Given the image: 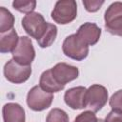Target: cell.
I'll return each mask as SVG.
<instances>
[{
  "mask_svg": "<svg viewBox=\"0 0 122 122\" xmlns=\"http://www.w3.org/2000/svg\"><path fill=\"white\" fill-rule=\"evenodd\" d=\"M104 4V1H83V5L86 9V10H88L89 12H95L97 11L101 6Z\"/></svg>",
  "mask_w": 122,
  "mask_h": 122,
  "instance_id": "cell-22",
  "label": "cell"
},
{
  "mask_svg": "<svg viewBox=\"0 0 122 122\" xmlns=\"http://www.w3.org/2000/svg\"><path fill=\"white\" fill-rule=\"evenodd\" d=\"M19 41V37L15 30H11L8 32L1 33L0 35V51L2 53L12 52L16 48Z\"/></svg>",
  "mask_w": 122,
  "mask_h": 122,
  "instance_id": "cell-13",
  "label": "cell"
},
{
  "mask_svg": "<svg viewBox=\"0 0 122 122\" xmlns=\"http://www.w3.org/2000/svg\"><path fill=\"white\" fill-rule=\"evenodd\" d=\"M31 74V67L21 65L13 59L9 60L4 66V75L6 79L14 84L26 82Z\"/></svg>",
  "mask_w": 122,
  "mask_h": 122,
  "instance_id": "cell-6",
  "label": "cell"
},
{
  "mask_svg": "<svg viewBox=\"0 0 122 122\" xmlns=\"http://www.w3.org/2000/svg\"><path fill=\"white\" fill-rule=\"evenodd\" d=\"M73 122H105L101 118H97L92 111H86L78 114Z\"/></svg>",
  "mask_w": 122,
  "mask_h": 122,
  "instance_id": "cell-20",
  "label": "cell"
},
{
  "mask_svg": "<svg viewBox=\"0 0 122 122\" xmlns=\"http://www.w3.org/2000/svg\"><path fill=\"white\" fill-rule=\"evenodd\" d=\"M87 108H90L93 112H99L108 101L107 89L99 84H93L89 87L87 92Z\"/></svg>",
  "mask_w": 122,
  "mask_h": 122,
  "instance_id": "cell-7",
  "label": "cell"
},
{
  "mask_svg": "<svg viewBox=\"0 0 122 122\" xmlns=\"http://www.w3.org/2000/svg\"><path fill=\"white\" fill-rule=\"evenodd\" d=\"M62 50L66 56L76 61L84 60L89 54V46L84 43L76 33L71 34L65 38Z\"/></svg>",
  "mask_w": 122,
  "mask_h": 122,
  "instance_id": "cell-2",
  "label": "cell"
},
{
  "mask_svg": "<svg viewBox=\"0 0 122 122\" xmlns=\"http://www.w3.org/2000/svg\"><path fill=\"white\" fill-rule=\"evenodd\" d=\"M76 34L88 46H93L100 38L101 30L96 24L87 22L79 27Z\"/></svg>",
  "mask_w": 122,
  "mask_h": 122,
  "instance_id": "cell-10",
  "label": "cell"
},
{
  "mask_svg": "<svg viewBox=\"0 0 122 122\" xmlns=\"http://www.w3.org/2000/svg\"><path fill=\"white\" fill-rule=\"evenodd\" d=\"M12 7L16 10L24 13L33 12L36 7V1L34 0H15L12 2Z\"/></svg>",
  "mask_w": 122,
  "mask_h": 122,
  "instance_id": "cell-16",
  "label": "cell"
},
{
  "mask_svg": "<svg viewBox=\"0 0 122 122\" xmlns=\"http://www.w3.org/2000/svg\"><path fill=\"white\" fill-rule=\"evenodd\" d=\"M51 70L54 79L62 86H65L67 83L76 79L79 74L78 68L63 62L57 63Z\"/></svg>",
  "mask_w": 122,
  "mask_h": 122,
  "instance_id": "cell-9",
  "label": "cell"
},
{
  "mask_svg": "<svg viewBox=\"0 0 122 122\" xmlns=\"http://www.w3.org/2000/svg\"><path fill=\"white\" fill-rule=\"evenodd\" d=\"M56 36H57L56 26L48 22V27H47L45 33L39 40H37V43L41 48H48V47L51 46V44L54 42Z\"/></svg>",
  "mask_w": 122,
  "mask_h": 122,
  "instance_id": "cell-15",
  "label": "cell"
},
{
  "mask_svg": "<svg viewBox=\"0 0 122 122\" xmlns=\"http://www.w3.org/2000/svg\"><path fill=\"white\" fill-rule=\"evenodd\" d=\"M11 53L12 59L15 62L21 65L30 66L31 62L34 60L35 57V51L31 39L28 36L19 37L18 44Z\"/></svg>",
  "mask_w": 122,
  "mask_h": 122,
  "instance_id": "cell-5",
  "label": "cell"
},
{
  "mask_svg": "<svg viewBox=\"0 0 122 122\" xmlns=\"http://www.w3.org/2000/svg\"><path fill=\"white\" fill-rule=\"evenodd\" d=\"M105 29L111 34L122 36V15L105 23Z\"/></svg>",
  "mask_w": 122,
  "mask_h": 122,
  "instance_id": "cell-17",
  "label": "cell"
},
{
  "mask_svg": "<svg viewBox=\"0 0 122 122\" xmlns=\"http://www.w3.org/2000/svg\"><path fill=\"white\" fill-rule=\"evenodd\" d=\"M2 113L4 122H25L26 119L23 107L17 103L5 104Z\"/></svg>",
  "mask_w": 122,
  "mask_h": 122,
  "instance_id": "cell-11",
  "label": "cell"
},
{
  "mask_svg": "<svg viewBox=\"0 0 122 122\" xmlns=\"http://www.w3.org/2000/svg\"><path fill=\"white\" fill-rule=\"evenodd\" d=\"M51 18L60 25L72 22L77 16V4L73 0H60L55 3Z\"/></svg>",
  "mask_w": 122,
  "mask_h": 122,
  "instance_id": "cell-1",
  "label": "cell"
},
{
  "mask_svg": "<svg viewBox=\"0 0 122 122\" xmlns=\"http://www.w3.org/2000/svg\"><path fill=\"white\" fill-rule=\"evenodd\" d=\"M22 27L30 37L39 40L44 35L47 30L48 22L45 21L41 13L33 11L29 14H26L23 17Z\"/></svg>",
  "mask_w": 122,
  "mask_h": 122,
  "instance_id": "cell-3",
  "label": "cell"
},
{
  "mask_svg": "<svg viewBox=\"0 0 122 122\" xmlns=\"http://www.w3.org/2000/svg\"><path fill=\"white\" fill-rule=\"evenodd\" d=\"M122 15V2H114L107 9L104 15L105 23L111 21L112 19Z\"/></svg>",
  "mask_w": 122,
  "mask_h": 122,
  "instance_id": "cell-18",
  "label": "cell"
},
{
  "mask_svg": "<svg viewBox=\"0 0 122 122\" xmlns=\"http://www.w3.org/2000/svg\"><path fill=\"white\" fill-rule=\"evenodd\" d=\"M14 17L12 13L4 7L0 8V32L5 33L12 30Z\"/></svg>",
  "mask_w": 122,
  "mask_h": 122,
  "instance_id": "cell-14",
  "label": "cell"
},
{
  "mask_svg": "<svg viewBox=\"0 0 122 122\" xmlns=\"http://www.w3.org/2000/svg\"><path fill=\"white\" fill-rule=\"evenodd\" d=\"M110 106L114 111L122 112V90L114 92L110 98Z\"/></svg>",
  "mask_w": 122,
  "mask_h": 122,
  "instance_id": "cell-21",
  "label": "cell"
},
{
  "mask_svg": "<svg viewBox=\"0 0 122 122\" xmlns=\"http://www.w3.org/2000/svg\"><path fill=\"white\" fill-rule=\"evenodd\" d=\"M53 100V94L44 91L40 86L31 88L27 95V104L29 108L35 112H41L48 109Z\"/></svg>",
  "mask_w": 122,
  "mask_h": 122,
  "instance_id": "cell-4",
  "label": "cell"
},
{
  "mask_svg": "<svg viewBox=\"0 0 122 122\" xmlns=\"http://www.w3.org/2000/svg\"><path fill=\"white\" fill-rule=\"evenodd\" d=\"M46 122H69V116L65 111L55 108L48 113Z\"/></svg>",
  "mask_w": 122,
  "mask_h": 122,
  "instance_id": "cell-19",
  "label": "cell"
},
{
  "mask_svg": "<svg viewBox=\"0 0 122 122\" xmlns=\"http://www.w3.org/2000/svg\"><path fill=\"white\" fill-rule=\"evenodd\" d=\"M39 86L46 92H58L60 91H62L64 89L65 86L60 85L53 77L52 73H51V70H47L45 71L41 76H40V80H39Z\"/></svg>",
  "mask_w": 122,
  "mask_h": 122,
  "instance_id": "cell-12",
  "label": "cell"
},
{
  "mask_svg": "<svg viewBox=\"0 0 122 122\" xmlns=\"http://www.w3.org/2000/svg\"><path fill=\"white\" fill-rule=\"evenodd\" d=\"M105 122H122V112L112 110L106 116Z\"/></svg>",
  "mask_w": 122,
  "mask_h": 122,
  "instance_id": "cell-23",
  "label": "cell"
},
{
  "mask_svg": "<svg viewBox=\"0 0 122 122\" xmlns=\"http://www.w3.org/2000/svg\"><path fill=\"white\" fill-rule=\"evenodd\" d=\"M87 92L88 89L79 86L69 89L64 94L65 103L73 110H80L87 108Z\"/></svg>",
  "mask_w": 122,
  "mask_h": 122,
  "instance_id": "cell-8",
  "label": "cell"
}]
</instances>
